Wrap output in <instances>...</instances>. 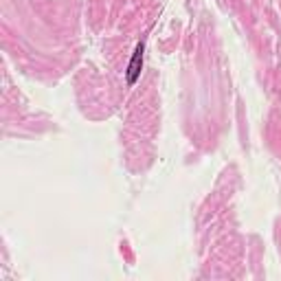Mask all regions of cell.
<instances>
[{"instance_id":"obj_1","label":"cell","mask_w":281,"mask_h":281,"mask_svg":"<svg viewBox=\"0 0 281 281\" xmlns=\"http://www.w3.org/2000/svg\"><path fill=\"white\" fill-rule=\"evenodd\" d=\"M143 55H145V42H139L132 53V59L128 64V86H134L139 81L141 70H143Z\"/></svg>"}]
</instances>
